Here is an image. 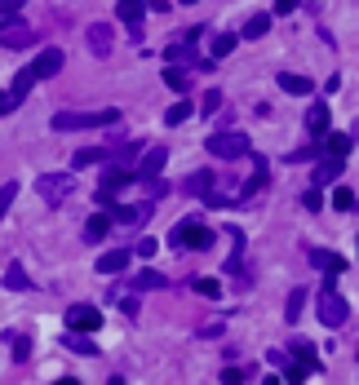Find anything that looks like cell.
I'll return each instance as SVG.
<instances>
[{
	"mask_svg": "<svg viewBox=\"0 0 359 385\" xmlns=\"http://www.w3.org/2000/svg\"><path fill=\"white\" fill-rule=\"evenodd\" d=\"M120 120H124V115L116 107H107V111H58L49 124H54L58 133H76V129H111Z\"/></svg>",
	"mask_w": 359,
	"mask_h": 385,
	"instance_id": "1",
	"label": "cell"
},
{
	"mask_svg": "<svg viewBox=\"0 0 359 385\" xmlns=\"http://www.w3.org/2000/svg\"><path fill=\"white\" fill-rule=\"evenodd\" d=\"M218 235H213V226L204 222V217H187V222H177L169 230V244L173 248H208Z\"/></svg>",
	"mask_w": 359,
	"mask_h": 385,
	"instance_id": "2",
	"label": "cell"
},
{
	"mask_svg": "<svg viewBox=\"0 0 359 385\" xmlns=\"http://www.w3.org/2000/svg\"><path fill=\"white\" fill-rule=\"evenodd\" d=\"M315 314H319V324L341 328V324L351 319V306H346V297H341V292L333 288V283H329V288L319 292V306H315Z\"/></svg>",
	"mask_w": 359,
	"mask_h": 385,
	"instance_id": "3",
	"label": "cell"
},
{
	"mask_svg": "<svg viewBox=\"0 0 359 385\" xmlns=\"http://www.w3.org/2000/svg\"><path fill=\"white\" fill-rule=\"evenodd\" d=\"M31 40H36V31L27 27V18H18V13H0V45L5 49H27Z\"/></svg>",
	"mask_w": 359,
	"mask_h": 385,
	"instance_id": "4",
	"label": "cell"
},
{
	"mask_svg": "<svg viewBox=\"0 0 359 385\" xmlns=\"http://www.w3.org/2000/svg\"><path fill=\"white\" fill-rule=\"evenodd\" d=\"M204 146H208V155H213V160H240V155H249V138H244V133H213Z\"/></svg>",
	"mask_w": 359,
	"mask_h": 385,
	"instance_id": "5",
	"label": "cell"
},
{
	"mask_svg": "<svg viewBox=\"0 0 359 385\" xmlns=\"http://www.w3.org/2000/svg\"><path fill=\"white\" fill-rule=\"evenodd\" d=\"M129 182H134V169L116 164V169H107V173H102V186L93 191V199H98L102 208H111V204H116V191H120V186H129Z\"/></svg>",
	"mask_w": 359,
	"mask_h": 385,
	"instance_id": "6",
	"label": "cell"
},
{
	"mask_svg": "<svg viewBox=\"0 0 359 385\" xmlns=\"http://www.w3.org/2000/svg\"><path fill=\"white\" fill-rule=\"evenodd\" d=\"M71 191H76L71 173H45V177L36 182V195H45V204H62Z\"/></svg>",
	"mask_w": 359,
	"mask_h": 385,
	"instance_id": "7",
	"label": "cell"
},
{
	"mask_svg": "<svg viewBox=\"0 0 359 385\" xmlns=\"http://www.w3.org/2000/svg\"><path fill=\"white\" fill-rule=\"evenodd\" d=\"M36 80H54L58 71H62V49H40L36 58H31V66H27Z\"/></svg>",
	"mask_w": 359,
	"mask_h": 385,
	"instance_id": "8",
	"label": "cell"
},
{
	"mask_svg": "<svg viewBox=\"0 0 359 385\" xmlns=\"http://www.w3.org/2000/svg\"><path fill=\"white\" fill-rule=\"evenodd\" d=\"M67 328L71 332H98L102 328V310L98 306H71L67 310Z\"/></svg>",
	"mask_w": 359,
	"mask_h": 385,
	"instance_id": "9",
	"label": "cell"
},
{
	"mask_svg": "<svg viewBox=\"0 0 359 385\" xmlns=\"http://www.w3.org/2000/svg\"><path fill=\"white\" fill-rule=\"evenodd\" d=\"M146 213H151V208H146V204H111V226H142L146 222Z\"/></svg>",
	"mask_w": 359,
	"mask_h": 385,
	"instance_id": "10",
	"label": "cell"
},
{
	"mask_svg": "<svg viewBox=\"0 0 359 385\" xmlns=\"http://www.w3.org/2000/svg\"><path fill=\"white\" fill-rule=\"evenodd\" d=\"M311 266H319L329 279H337V275H346V257H337V253H329V248H311Z\"/></svg>",
	"mask_w": 359,
	"mask_h": 385,
	"instance_id": "11",
	"label": "cell"
},
{
	"mask_svg": "<svg viewBox=\"0 0 359 385\" xmlns=\"http://www.w3.org/2000/svg\"><path fill=\"white\" fill-rule=\"evenodd\" d=\"M142 18H146V5H142V0H120V23L134 31V36H142Z\"/></svg>",
	"mask_w": 359,
	"mask_h": 385,
	"instance_id": "12",
	"label": "cell"
},
{
	"mask_svg": "<svg viewBox=\"0 0 359 385\" xmlns=\"http://www.w3.org/2000/svg\"><path fill=\"white\" fill-rule=\"evenodd\" d=\"M306 133H311V138H324V133H329V107L324 102H311V111H306Z\"/></svg>",
	"mask_w": 359,
	"mask_h": 385,
	"instance_id": "13",
	"label": "cell"
},
{
	"mask_svg": "<svg viewBox=\"0 0 359 385\" xmlns=\"http://www.w3.org/2000/svg\"><path fill=\"white\" fill-rule=\"evenodd\" d=\"M85 40H89V49H93L98 58L111 54V27H107V23H93V27L85 31Z\"/></svg>",
	"mask_w": 359,
	"mask_h": 385,
	"instance_id": "14",
	"label": "cell"
},
{
	"mask_svg": "<svg viewBox=\"0 0 359 385\" xmlns=\"http://www.w3.org/2000/svg\"><path fill=\"white\" fill-rule=\"evenodd\" d=\"M275 85H280L284 93H293V97H311V80H306V76H293V71H280V76H275Z\"/></svg>",
	"mask_w": 359,
	"mask_h": 385,
	"instance_id": "15",
	"label": "cell"
},
{
	"mask_svg": "<svg viewBox=\"0 0 359 385\" xmlns=\"http://www.w3.org/2000/svg\"><path fill=\"white\" fill-rule=\"evenodd\" d=\"M293 355H298V363H302L311 377L324 372V363H319V355H315V345H311V341H302V337H298V341H293Z\"/></svg>",
	"mask_w": 359,
	"mask_h": 385,
	"instance_id": "16",
	"label": "cell"
},
{
	"mask_svg": "<svg viewBox=\"0 0 359 385\" xmlns=\"http://www.w3.org/2000/svg\"><path fill=\"white\" fill-rule=\"evenodd\" d=\"M111 235V217L107 213H93L89 222H85V244H102Z\"/></svg>",
	"mask_w": 359,
	"mask_h": 385,
	"instance_id": "17",
	"label": "cell"
},
{
	"mask_svg": "<svg viewBox=\"0 0 359 385\" xmlns=\"http://www.w3.org/2000/svg\"><path fill=\"white\" fill-rule=\"evenodd\" d=\"M165 160H169V150H165V146H155V150H151V155H146V160H142V169H134V177H142V182H151V177H155L160 169H165Z\"/></svg>",
	"mask_w": 359,
	"mask_h": 385,
	"instance_id": "18",
	"label": "cell"
},
{
	"mask_svg": "<svg viewBox=\"0 0 359 385\" xmlns=\"http://www.w3.org/2000/svg\"><path fill=\"white\" fill-rule=\"evenodd\" d=\"M324 150H329V160H346L351 150H355V138H351V133H329Z\"/></svg>",
	"mask_w": 359,
	"mask_h": 385,
	"instance_id": "19",
	"label": "cell"
},
{
	"mask_svg": "<svg viewBox=\"0 0 359 385\" xmlns=\"http://www.w3.org/2000/svg\"><path fill=\"white\" fill-rule=\"evenodd\" d=\"M62 345H67L71 355H85V359H93V355H98V341H89L85 332H71V328H67V337H62Z\"/></svg>",
	"mask_w": 359,
	"mask_h": 385,
	"instance_id": "20",
	"label": "cell"
},
{
	"mask_svg": "<svg viewBox=\"0 0 359 385\" xmlns=\"http://www.w3.org/2000/svg\"><path fill=\"white\" fill-rule=\"evenodd\" d=\"M124 266H129V253H124V248H116V253H102V257H98V271H102V275H120Z\"/></svg>",
	"mask_w": 359,
	"mask_h": 385,
	"instance_id": "21",
	"label": "cell"
},
{
	"mask_svg": "<svg viewBox=\"0 0 359 385\" xmlns=\"http://www.w3.org/2000/svg\"><path fill=\"white\" fill-rule=\"evenodd\" d=\"M266 31H271V18H266V13H253V18L240 27V36H244V40H262Z\"/></svg>",
	"mask_w": 359,
	"mask_h": 385,
	"instance_id": "22",
	"label": "cell"
},
{
	"mask_svg": "<svg viewBox=\"0 0 359 385\" xmlns=\"http://www.w3.org/2000/svg\"><path fill=\"white\" fill-rule=\"evenodd\" d=\"M107 160H111L107 150H93V146H85V150H76V155H71L76 169H93V164H107Z\"/></svg>",
	"mask_w": 359,
	"mask_h": 385,
	"instance_id": "23",
	"label": "cell"
},
{
	"mask_svg": "<svg viewBox=\"0 0 359 385\" xmlns=\"http://www.w3.org/2000/svg\"><path fill=\"white\" fill-rule=\"evenodd\" d=\"M165 275H160V271H138V279H134V288L138 292H151V288H165Z\"/></svg>",
	"mask_w": 359,
	"mask_h": 385,
	"instance_id": "24",
	"label": "cell"
},
{
	"mask_svg": "<svg viewBox=\"0 0 359 385\" xmlns=\"http://www.w3.org/2000/svg\"><path fill=\"white\" fill-rule=\"evenodd\" d=\"M191 115H195V107L182 97V102H173V107L165 111V124H182V120H191Z\"/></svg>",
	"mask_w": 359,
	"mask_h": 385,
	"instance_id": "25",
	"label": "cell"
},
{
	"mask_svg": "<svg viewBox=\"0 0 359 385\" xmlns=\"http://www.w3.org/2000/svg\"><path fill=\"white\" fill-rule=\"evenodd\" d=\"M302 310H306V292L298 288V292L288 297V306H284V319H288V324H298V319H302Z\"/></svg>",
	"mask_w": 359,
	"mask_h": 385,
	"instance_id": "26",
	"label": "cell"
},
{
	"mask_svg": "<svg viewBox=\"0 0 359 385\" xmlns=\"http://www.w3.org/2000/svg\"><path fill=\"white\" fill-rule=\"evenodd\" d=\"M235 45H240V36H235V31H222V36L213 40V58H226V54H235Z\"/></svg>",
	"mask_w": 359,
	"mask_h": 385,
	"instance_id": "27",
	"label": "cell"
},
{
	"mask_svg": "<svg viewBox=\"0 0 359 385\" xmlns=\"http://www.w3.org/2000/svg\"><path fill=\"white\" fill-rule=\"evenodd\" d=\"M333 208H337V213H355V191H351V186H337V191H333Z\"/></svg>",
	"mask_w": 359,
	"mask_h": 385,
	"instance_id": "28",
	"label": "cell"
},
{
	"mask_svg": "<svg viewBox=\"0 0 359 385\" xmlns=\"http://www.w3.org/2000/svg\"><path fill=\"white\" fill-rule=\"evenodd\" d=\"M191 288H195V292H200V297H208V301H218V297H222V283H218V279H204V275H200V279H195V283H191Z\"/></svg>",
	"mask_w": 359,
	"mask_h": 385,
	"instance_id": "29",
	"label": "cell"
},
{
	"mask_svg": "<svg viewBox=\"0 0 359 385\" xmlns=\"http://www.w3.org/2000/svg\"><path fill=\"white\" fill-rule=\"evenodd\" d=\"M13 199H18V182H5V186H0V222H5V213L13 208Z\"/></svg>",
	"mask_w": 359,
	"mask_h": 385,
	"instance_id": "30",
	"label": "cell"
},
{
	"mask_svg": "<svg viewBox=\"0 0 359 385\" xmlns=\"http://www.w3.org/2000/svg\"><path fill=\"white\" fill-rule=\"evenodd\" d=\"M5 288H13V292H23V288H31V279L18 271V266H9L5 271Z\"/></svg>",
	"mask_w": 359,
	"mask_h": 385,
	"instance_id": "31",
	"label": "cell"
},
{
	"mask_svg": "<svg viewBox=\"0 0 359 385\" xmlns=\"http://www.w3.org/2000/svg\"><path fill=\"white\" fill-rule=\"evenodd\" d=\"M341 164H346V160H324L319 169H315V182H333V177L341 173Z\"/></svg>",
	"mask_w": 359,
	"mask_h": 385,
	"instance_id": "32",
	"label": "cell"
},
{
	"mask_svg": "<svg viewBox=\"0 0 359 385\" xmlns=\"http://www.w3.org/2000/svg\"><path fill=\"white\" fill-rule=\"evenodd\" d=\"M165 85L182 93V89H187V71H182V66H165Z\"/></svg>",
	"mask_w": 359,
	"mask_h": 385,
	"instance_id": "33",
	"label": "cell"
},
{
	"mask_svg": "<svg viewBox=\"0 0 359 385\" xmlns=\"http://www.w3.org/2000/svg\"><path fill=\"white\" fill-rule=\"evenodd\" d=\"M31 89H36V76H31V71H18V76H13V93H18V97H27Z\"/></svg>",
	"mask_w": 359,
	"mask_h": 385,
	"instance_id": "34",
	"label": "cell"
},
{
	"mask_svg": "<svg viewBox=\"0 0 359 385\" xmlns=\"http://www.w3.org/2000/svg\"><path fill=\"white\" fill-rule=\"evenodd\" d=\"M9 341H13V359L27 363V355H31V337H18V332H9Z\"/></svg>",
	"mask_w": 359,
	"mask_h": 385,
	"instance_id": "35",
	"label": "cell"
},
{
	"mask_svg": "<svg viewBox=\"0 0 359 385\" xmlns=\"http://www.w3.org/2000/svg\"><path fill=\"white\" fill-rule=\"evenodd\" d=\"M213 186V173H191L187 177V191H208Z\"/></svg>",
	"mask_w": 359,
	"mask_h": 385,
	"instance_id": "36",
	"label": "cell"
},
{
	"mask_svg": "<svg viewBox=\"0 0 359 385\" xmlns=\"http://www.w3.org/2000/svg\"><path fill=\"white\" fill-rule=\"evenodd\" d=\"M218 107H222V93H218V89H204V102H200V111H204V115H213Z\"/></svg>",
	"mask_w": 359,
	"mask_h": 385,
	"instance_id": "37",
	"label": "cell"
},
{
	"mask_svg": "<svg viewBox=\"0 0 359 385\" xmlns=\"http://www.w3.org/2000/svg\"><path fill=\"white\" fill-rule=\"evenodd\" d=\"M244 381H249L244 367H226V372H222V385H244Z\"/></svg>",
	"mask_w": 359,
	"mask_h": 385,
	"instance_id": "38",
	"label": "cell"
},
{
	"mask_svg": "<svg viewBox=\"0 0 359 385\" xmlns=\"http://www.w3.org/2000/svg\"><path fill=\"white\" fill-rule=\"evenodd\" d=\"M302 208H311V213H319V208H324V199H319V191H315V186L302 195Z\"/></svg>",
	"mask_w": 359,
	"mask_h": 385,
	"instance_id": "39",
	"label": "cell"
},
{
	"mask_svg": "<svg viewBox=\"0 0 359 385\" xmlns=\"http://www.w3.org/2000/svg\"><path fill=\"white\" fill-rule=\"evenodd\" d=\"M23 102V97L18 93H13V89H5V93H0V115H5V111H13V107H18Z\"/></svg>",
	"mask_w": 359,
	"mask_h": 385,
	"instance_id": "40",
	"label": "cell"
},
{
	"mask_svg": "<svg viewBox=\"0 0 359 385\" xmlns=\"http://www.w3.org/2000/svg\"><path fill=\"white\" fill-rule=\"evenodd\" d=\"M284 377H288L293 385H298V381H306V377H311V372H306V367H302V363H288V367H284Z\"/></svg>",
	"mask_w": 359,
	"mask_h": 385,
	"instance_id": "41",
	"label": "cell"
},
{
	"mask_svg": "<svg viewBox=\"0 0 359 385\" xmlns=\"http://www.w3.org/2000/svg\"><path fill=\"white\" fill-rule=\"evenodd\" d=\"M155 248H160L155 239H138V257H155Z\"/></svg>",
	"mask_w": 359,
	"mask_h": 385,
	"instance_id": "42",
	"label": "cell"
},
{
	"mask_svg": "<svg viewBox=\"0 0 359 385\" xmlns=\"http://www.w3.org/2000/svg\"><path fill=\"white\" fill-rule=\"evenodd\" d=\"M271 363H275V367H288V363H293V359H288V355H284V350H271Z\"/></svg>",
	"mask_w": 359,
	"mask_h": 385,
	"instance_id": "43",
	"label": "cell"
},
{
	"mask_svg": "<svg viewBox=\"0 0 359 385\" xmlns=\"http://www.w3.org/2000/svg\"><path fill=\"white\" fill-rule=\"evenodd\" d=\"M298 9V0H275V13H293Z\"/></svg>",
	"mask_w": 359,
	"mask_h": 385,
	"instance_id": "44",
	"label": "cell"
},
{
	"mask_svg": "<svg viewBox=\"0 0 359 385\" xmlns=\"http://www.w3.org/2000/svg\"><path fill=\"white\" fill-rule=\"evenodd\" d=\"M18 5L23 0H0V13H18Z\"/></svg>",
	"mask_w": 359,
	"mask_h": 385,
	"instance_id": "45",
	"label": "cell"
},
{
	"mask_svg": "<svg viewBox=\"0 0 359 385\" xmlns=\"http://www.w3.org/2000/svg\"><path fill=\"white\" fill-rule=\"evenodd\" d=\"M142 5H151V9H169V0H142Z\"/></svg>",
	"mask_w": 359,
	"mask_h": 385,
	"instance_id": "46",
	"label": "cell"
},
{
	"mask_svg": "<svg viewBox=\"0 0 359 385\" xmlns=\"http://www.w3.org/2000/svg\"><path fill=\"white\" fill-rule=\"evenodd\" d=\"M58 385H80V381H76V377H62V381H58Z\"/></svg>",
	"mask_w": 359,
	"mask_h": 385,
	"instance_id": "47",
	"label": "cell"
},
{
	"mask_svg": "<svg viewBox=\"0 0 359 385\" xmlns=\"http://www.w3.org/2000/svg\"><path fill=\"white\" fill-rule=\"evenodd\" d=\"M182 5H195V0H182Z\"/></svg>",
	"mask_w": 359,
	"mask_h": 385,
	"instance_id": "48",
	"label": "cell"
}]
</instances>
